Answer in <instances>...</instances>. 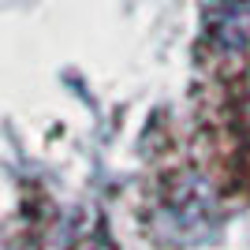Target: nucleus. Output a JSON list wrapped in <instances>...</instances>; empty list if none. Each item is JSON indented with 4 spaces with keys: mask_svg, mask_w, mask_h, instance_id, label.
<instances>
[{
    "mask_svg": "<svg viewBox=\"0 0 250 250\" xmlns=\"http://www.w3.org/2000/svg\"><path fill=\"white\" fill-rule=\"evenodd\" d=\"M209 38L220 52H250V0H213L209 4Z\"/></svg>",
    "mask_w": 250,
    "mask_h": 250,
    "instance_id": "f257e3e1",
    "label": "nucleus"
},
{
    "mask_svg": "<svg viewBox=\"0 0 250 250\" xmlns=\"http://www.w3.org/2000/svg\"><path fill=\"white\" fill-rule=\"evenodd\" d=\"M243 124H247V135H250V101H247V112H243Z\"/></svg>",
    "mask_w": 250,
    "mask_h": 250,
    "instance_id": "f03ea898",
    "label": "nucleus"
}]
</instances>
